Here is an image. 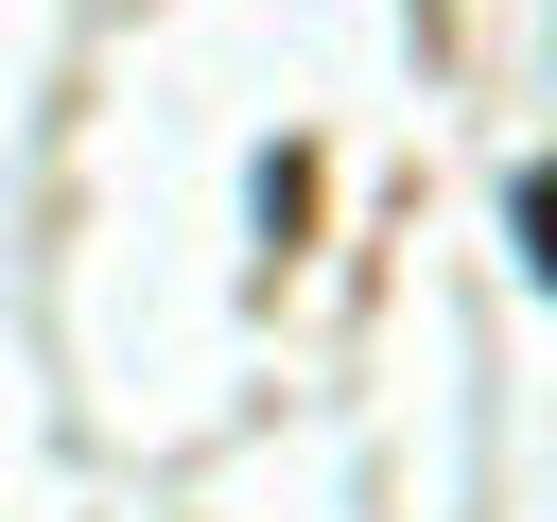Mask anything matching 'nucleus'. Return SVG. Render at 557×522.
I'll list each match as a JSON object with an SVG mask.
<instances>
[{
  "label": "nucleus",
  "instance_id": "obj_1",
  "mask_svg": "<svg viewBox=\"0 0 557 522\" xmlns=\"http://www.w3.org/2000/svg\"><path fill=\"white\" fill-rule=\"evenodd\" d=\"M522 261H540V278H557V157H540V174H522Z\"/></svg>",
  "mask_w": 557,
  "mask_h": 522
}]
</instances>
